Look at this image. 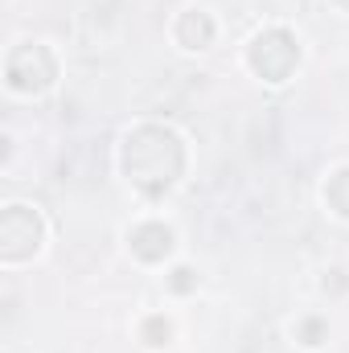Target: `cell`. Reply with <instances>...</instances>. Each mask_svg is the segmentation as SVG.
Wrapping results in <instances>:
<instances>
[{
  "mask_svg": "<svg viewBox=\"0 0 349 353\" xmlns=\"http://www.w3.org/2000/svg\"><path fill=\"white\" fill-rule=\"evenodd\" d=\"M193 288H197V275H193V267H173V271H169V292L185 296V292H193Z\"/></svg>",
  "mask_w": 349,
  "mask_h": 353,
  "instance_id": "9",
  "label": "cell"
},
{
  "mask_svg": "<svg viewBox=\"0 0 349 353\" xmlns=\"http://www.w3.org/2000/svg\"><path fill=\"white\" fill-rule=\"evenodd\" d=\"M325 205L337 218H349V169H337V173L325 181Z\"/></svg>",
  "mask_w": 349,
  "mask_h": 353,
  "instance_id": "7",
  "label": "cell"
},
{
  "mask_svg": "<svg viewBox=\"0 0 349 353\" xmlns=\"http://www.w3.org/2000/svg\"><path fill=\"white\" fill-rule=\"evenodd\" d=\"M4 79H8V87L17 90V94H41V90L58 79V62H54L50 46L25 41V46H17V50L8 54Z\"/></svg>",
  "mask_w": 349,
  "mask_h": 353,
  "instance_id": "4",
  "label": "cell"
},
{
  "mask_svg": "<svg viewBox=\"0 0 349 353\" xmlns=\"http://www.w3.org/2000/svg\"><path fill=\"white\" fill-rule=\"evenodd\" d=\"M247 66L267 83H288L292 70L300 66V41L288 29H279V25L259 29L251 37V46H247Z\"/></svg>",
  "mask_w": 349,
  "mask_h": 353,
  "instance_id": "2",
  "label": "cell"
},
{
  "mask_svg": "<svg viewBox=\"0 0 349 353\" xmlns=\"http://www.w3.org/2000/svg\"><path fill=\"white\" fill-rule=\"evenodd\" d=\"M128 247L140 263H161L173 255V230L165 222H140V226H132Z\"/></svg>",
  "mask_w": 349,
  "mask_h": 353,
  "instance_id": "5",
  "label": "cell"
},
{
  "mask_svg": "<svg viewBox=\"0 0 349 353\" xmlns=\"http://www.w3.org/2000/svg\"><path fill=\"white\" fill-rule=\"evenodd\" d=\"M41 243H46V222L33 205L17 201L0 214V255H4V263H21V259L37 255Z\"/></svg>",
  "mask_w": 349,
  "mask_h": 353,
  "instance_id": "3",
  "label": "cell"
},
{
  "mask_svg": "<svg viewBox=\"0 0 349 353\" xmlns=\"http://www.w3.org/2000/svg\"><path fill=\"white\" fill-rule=\"evenodd\" d=\"M173 37H177V46H185V50H206L214 41V17L201 12V8H185L173 25Z\"/></svg>",
  "mask_w": 349,
  "mask_h": 353,
  "instance_id": "6",
  "label": "cell"
},
{
  "mask_svg": "<svg viewBox=\"0 0 349 353\" xmlns=\"http://www.w3.org/2000/svg\"><path fill=\"white\" fill-rule=\"evenodd\" d=\"M119 165H123V176L144 197H161L185 173V144H181V136H177L173 128L140 123V128H132L123 136Z\"/></svg>",
  "mask_w": 349,
  "mask_h": 353,
  "instance_id": "1",
  "label": "cell"
},
{
  "mask_svg": "<svg viewBox=\"0 0 349 353\" xmlns=\"http://www.w3.org/2000/svg\"><path fill=\"white\" fill-rule=\"evenodd\" d=\"M333 4H337V8H341V12H349V0H333Z\"/></svg>",
  "mask_w": 349,
  "mask_h": 353,
  "instance_id": "11",
  "label": "cell"
},
{
  "mask_svg": "<svg viewBox=\"0 0 349 353\" xmlns=\"http://www.w3.org/2000/svg\"><path fill=\"white\" fill-rule=\"evenodd\" d=\"M140 337H144L148 345H169V337H173V321H169V316H148L144 329H140Z\"/></svg>",
  "mask_w": 349,
  "mask_h": 353,
  "instance_id": "8",
  "label": "cell"
},
{
  "mask_svg": "<svg viewBox=\"0 0 349 353\" xmlns=\"http://www.w3.org/2000/svg\"><path fill=\"white\" fill-rule=\"evenodd\" d=\"M300 337H304V345H321L325 325H321V321H304V325H300Z\"/></svg>",
  "mask_w": 349,
  "mask_h": 353,
  "instance_id": "10",
  "label": "cell"
}]
</instances>
